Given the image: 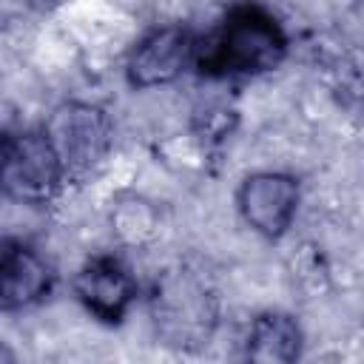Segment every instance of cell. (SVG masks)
<instances>
[{"instance_id":"6da1fadb","label":"cell","mask_w":364,"mask_h":364,"mask_svg":"<svg viewBox=\"0 0 364 364\" xmlns=\"http://www.w3.org/2000/svg\"><path fill=\"white\" fill-rule=\"evenodd\" d=\"M287 57V34L273 11L256 0L228 9L219 26L196 40L193 65L202 77H256L276 71Z\"/></svg>"},{"instance_id":"7a4b0ae2","label":"cell","mask_w":364,"mask_h":364,"mask_svg":"<svg viewBox=\"0 0 364 364\" xmlns=\"http://www.w3.org/2000/svg\"><path fill=\"white\" fill-rule=\"evenodd\" d=\"M151 318L156 336L173 350H202L219 321L216 293L208 279L188 267L168 270L151 293Z\"/></svg>"},{"instance_id":"3957f363","label":"cell","mask_w":364,"mask_h":364,"mask_svg":"<svg viewBox=\"0 0 364 364\" xmlns=\"http://www.w3.org/2000/svg\"><path fill=\"white\" fill-rule=\"evenodd\" d=\"M43 131L48 134L63 162L65 179H85L108 156L114 139V128L105 108L80 100L60 102L48 114Z\"/></svg>"},{"instance_id":"277c9868","label":"cell","mask_w":364,"mask_h":364,"mask_svg":"<svg viewBox=\"0 0 364 364\" xmlns=\"http://www.w3.org/2000/svg\"><path fill=\"white\" fill-rule=\"evenodd\" d=\"M65 179L63 162L43 128H26L3 136L0 182L6 196L26 205H46Z\"/></svg>"},{"instance_id":"5b68a950","label":"cell","mask_w":364,"mask_h":364,"mask_svg":"<svg viewBox=\"0 0 364 364\" xmlns=\"http://www.w3.org/2000/svg\"><path fill=\"white\" fill-rule=\"evenodd\" d=\"M196 37L188 26H159L148 31L125 63L131 88H154L173 82L188 65H193Z\"/></svg>"},{"instance_id":"8992f818","label":"cell","mask_w":364,"mask_h":364,"mask_svg":"<svg viewBox=\"0 0 364 364\" xmlns=\"http://www.w3.org/2000/svg\"><path fill=\"white\" fill-rule=\"evenodd\" d=\"M299 196H301L299 182L290 173L259 171V173H250L239 185L236 205H239L242 219L256 233H262L264 239H279L293 225Z\"/></svg>"},{"instance_id":"52a82bcc","label":"cell","mask_w":364,"mask_h":364,"mask_svg":"<svg viewBox=\"0 0 364 364\" xmlns=\"http://www.w3.org/2000/svg\"><path fill=\"white\" fill-rule=\"evenodd\" d=\"M74 293L94 318L119 324L136 299V282L117 256H91L74 276Z\"/></svg>"},{"instance_id":"ba28073f","label":"cell","mask_w":364,"mask_h":364,"mask_svg":"<svg viewBox=\"0 0 364 364\" xmlns=\"http://www.w3.org/2000/svg\"><path fill=\"white\" fill-rule=\"evenodd\" d=\"M51 290V267L20 239H6L0 253V307L6 313L40 301Z\"/></svg>"},{"instance_id":"9c48e42d","label":"cell","mask_w":364,"mask_h":364,"mask_svg":"<svg viewBox=\"0 0 364 364\" xmlns=\"http://www.w3.org/2000/svg\"><path fill=\"white\" fill-rule=\"evenodd\" d=\"M301 327L290 313L264 310L250 321L245 355L259 364H290L301 355Z\"/></svg>"},{"instance_id":"30bf717a","label":"cell","mask_w":364,"mask_h":364,"mask_svg":"<svg viewBox=\"0 0 364 364\" xmlns=\"http://www.w3.org/2000/svg\"><path fill=\"white\" fill-rule=\"evenodd\" d=\"M338 91L344 102L364 117V54H350L338 68Z\"/></svg>"}]
</instances>
